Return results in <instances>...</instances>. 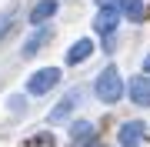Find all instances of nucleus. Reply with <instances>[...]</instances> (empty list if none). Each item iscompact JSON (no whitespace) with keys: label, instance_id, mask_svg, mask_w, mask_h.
<instances>
[{"label":"nucleus","instance_id":"obj_6","mask_svg":"<svg viewBox=\"0 0 150 147\" xmlns=\"http://www.w3.org/2000/svg\"><path fill=\"white\" fill-rule=\"evenodd\" d=\"M144 134H147V127L140 124V120H127V124L120 127V147H140V141H144Z\"/></svg>","mask_w":150,"mask_h":147},{"label":"nucleus","instance_id":"obj_8","mask_svg":"<svg viewBox=\"0 0 150 147\" xmlns=\"http://www.w3.org/2000/svg\"><path fill=\"white\" fill-rule=\"evenodd\" d=\"M90 54H93V40H87V37H83V40H77V44L67 50V60H70V64H83Z\"/></svg>","mask_w":150,"mask_h":147},{"label":"nucleus","instance_id":"obj_12","mask_svg":"<svg viewBox=\"0 0 150 147\" xmlns=\"http://www.w3.org/2000/svg\"><path fill=\"white\" fill-rule=\"evenodd\" d=\"M13 17H17V10H13V7H7V10L0 13V37H4L7 30H10V23H13Z\"/></svg>","mask_w":150,"mask_h":147},{"label":"nucleus","instance_id":"obj_10","mask_svg":"<svg viewBox=\"0 0 150 147\" xmlns=\"http://www.w3.org/2000/svg\"><path fill=\"white\" fill-rule=\"evenodd\" d=\"M120 13L127 20H144V0H120Z\"/></svg>","mask_w":150,"mask_h":147},{"label":"nucleus","instance_id":"obj_9","mask_svg":"<svg viewBox=\"0 0 150 147\" xmlns=\"http://www.w3.org/2000/svg\"><path fill=\"white\" fill-rule=\"evenodd\" d=\"M70 141H80V144H87V141H93V124L90 120H74L70 124Z\"/></svg>","mask_w":150,"mask_h":147},{"label":"nucleus","instance_id":"obj_7","mask_svg":"<svg viewBox=\"0 0 150 147\" xmlns=\"http://www.w3.org/2000/svg\"><path fill=\"white\" fill-rule=\"evenodd\" d=\"M54 13H57V0H40V4L30 10V23H37V27H40V23L50 20Z\"/></svg>","mask_w":150,"mask_h":147},{"label":"nucleus","instance_id":"obj_11","mask_svg":"<svg viewBox=\"0 0 150 147\" xmlns=\"http://www.w3.org/2000/svg\"><path fill=\"white\" fill-rule=\"evenodd\" d=\"M47 40H50V30H37V33H33V37L27 40V44H23V57H33V54H37V50L43 47V44H47Z\"/></svg>","mask_w":150,"mask_h":147},{"label":"nucleus","instance_id":"obj_2","mask_svg":"<svg viewBox=\"0 0 150 147\" xmlns=\"http://www.w3.org/2000/svg\"><path fill=\"white\" fill-rule=\"evenodd\" d=\"M57 84H60V70L57 67H43V70H37L27 80V90L30 94H47L50 87H57Z\"/></svg>","mask_w":150,"mask_h":147},{"label":"nucleus","instance_id":"obj_5","mask_svg":"<svg viewBox=\"0 0 150 147\" xmlns=\"http://www.w3.org/2000/svg\"><path fill=\"white\" fill-rule=\"evenodd\" d=\"M117 20H120V10H117V7H100V13H97L93 27H97V33H103V37H113Z\"/></svg>","mask_w":150,"mask_h":147},{"label":"nucleus","instance_id":"obj_3","mask_svg":"<svg viewBox=\"0 0 150 147\" xmlns=\"http://www.w3.org/2000/svg\"><path fill=\"white\" fill-rule=\"evenodd\" d=\"M80 97H83V90H80V87L67 90V94H64V100H60L57 107H54V110H50V114H47V124H60V120H64V117L70 114V110H74L77 104H80Z\"/></svg>","mask_w":150,"mask_h":147},{"label":"nucleus","instance_id":"obj_14","mask_svg":"<svg viewBox=\"0 0 150 147\" xmlns=\"http://www.w3.org/2000/svg\"><path fill=\"white\" fill-rule=\"evenodd\" d=\"M83 147H107V144H103V141H87Z\"/></svg>","mask_w":150,"mask_h":147},{"label":"nucleus","instance_id":"obj_16","mask_svg":"<svg viewBox=\"0 0 150 147\" xmlns=\"http://www.w3.org/2000/svg\"><path fill=\"white\" fill-rule=\"evenodd\" d=\"M144 70H147V74H150V54H147V57H144Z\"/></svg>","mask_w":150,"mask_h":147},{"label":"nucleus","instance_id":"obj_13","mask_svg":"<svg viewBox=\"0 0 150 147\" xmlns=\"http://www.w3.org/2000/svg\"><path fill=\"white\" fill-rule=\"evenodd\" d=\"M27 147H54V137H50V134H40V137H33Z\"/></svg>","mask_w":150,"mask_h":147},{"label":"nucleus","instance_id":"obj_15","mask_svg":"<svg viewBox=\"0 0 150 147\" xmlns=\"http://www.w3.org/2000/svg\"><path fill=\"white\" fill-rule=\"evenodd\" d=\"M100 7H117V0H97Z\"/></svg>","mask_w":150,"mask_h":147},{"label":"nucleus","instance_id":"obj_1","mask_svg":"<svg viewBox=\"0 0 150 147\" xmlns=\"http://www.w3.org/2000/svg\"><path fill=\"white\" fill-rule=\"evenodd\" d=\"M123 80H120V70L117 67H103L100 74H97V84H93V94L100 97L103 104H117L123 97Z\"/></svg>","mask_w":150,"mask_h":147},{"label":"nucleus","instance_id":"obj_4","mask_svg":"<svg viewBox=\"0 0 150 147\" xmlns=\"http://www.w3.org/2000/svg\"><path fill=\"white\" fill-rule=\"evenodd\" d=\"M127 94H130V100H134L137 107H150V74L147 77H130Z\"/></svg>","mask_w":150,"mask_h":147}]
</instances>
